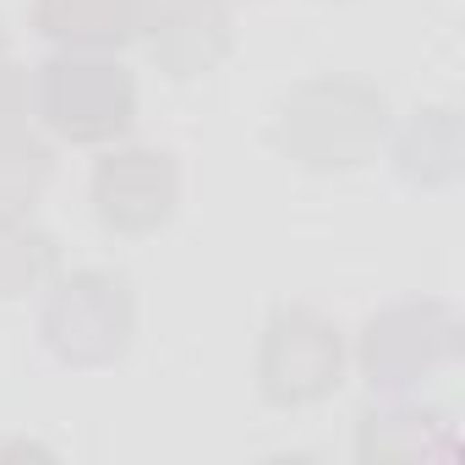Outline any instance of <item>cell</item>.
I'll return each instance as SVG.
<instances>
[{
    "instance_id": "1",
    "label": "cell",
    "mask_w": 465,
    "mask_h": 465,
    "mask_svg": "<svg viewBox=\"0 0 465 465\" xmlns=\"http://www.w3.org/2000/svg\"><path fill=\"white\" fill-rule=\"evenodd\" d=\"M132 77L115 61L66 55L39 72V110L72 143H104L132 121Z\"/></svg>"
},
{
    "instance_id": "2",
    "label": "cell",
    "mask_w": 465,
    "mask_h": 465,
    "mask_svg": "<svg viewBox=\"0 0 465 465\" xmlns=\"http://www.w3.org/2000/svg\"><path fill=\"white\" fill-rule=\"evenodd\" d=\"M383 104L356 83H312L280 115V143L312 164H351L372 148Z\"/></svg>"
},
{
    "instance_id": "3",
    "label": "cell",
    "mask_w": 465,
    "mask_h": 465,
    "mask_svg": "<svg viewBox=\"0 0 465 465\" xmlns=\"http://www.w3.org/2000/svg\"><path fill=\"white\" fill-rule=\"evenodd\" d=\"M45 334L72 361H110L132 334V291L115 274H77L45 307Z\"/></svg>"
},
{
    "instance_id": "4",
    "label": "cell",
    "mask_w": 465,
    "mask_h": 465,
    "mask_svg": "<svg viewBox=\"0 0 465 465\" xmlns=\"http://www.w3.org/2000/svg\"><path fill=\"white\" fill-rule=\"evenodd\" d=\"M340 383V340L312 312H280L263 340V389L280 405H307Z\"/></svg>"
},
{
    "instance_id": "5",
    "label": "cell",
    "mask_w": 465,
    "mask_h": 465,
    "mask_svg": "<svg viewBox=\"0 0 465 465\" xmlns=\"http://www.w3.org/2000/svg\"><path fill=\"white\" fill-rule=\"evenodd\" d=\"M94 203H99L104 224H115V230H132V236L153 230L175 203V164L153 148H126L99 164Z\"/></svg>"
},
{
    "instance_id": "6",
    "label": "cell",
    "mask_w": 465,
    "mask_h": 465,
    "mask_svg": "<svg viewBox=\"0 0 465 465\" xmlns=\"http://www.w3.org/2000/svg\"><path fill=\"white\" fill-rule=\"evenodd\" d=\"M148 28H153V61H164L175 77H192L208 61H219L230 39V23L213 0H159Z\"/></svg>"
},
{
    "instance_id": "7",
    "label": "cell",
    "mask_w": 465,
    "mask_h": 465,
    "mask_svg": "<svg viewBox=\"0 0 465 465\" xmlns=\"http://www.w3.org/2000/svg\"><path fill=\"white\" fill-rule=\"evenodd\" d=\"M159 0H39V28L61 45H121L148 28Z\"/></svg>"
},
{
    "instance_id": "8",
    "label": "cell",
    "mask_w": 465,
    "mask_h": 465,
    "mask_svg": "<svg viewBox=\"0 0 465 465\" xmlns=\"http://www.w3.org/2000/svg\"><path fill=\"white\" fill-rule=\"evenodd\" d=\"M427 361V340H421V312H394L383 323H372L367 334V372L372 383H405L416 378Z\"/></svg>"
},
{
    "instance_id": "9",
    "label": "cell",
    "mask_w": 465,
    "mask_h": 465,
    "mask_svg": "<svg viewBox=\"0 0 465 465\" xmlns=\"http://www.w3.org/2000/svg\"><path fill=\"white\" fill-rule=\"evenodd\" d=\"M50 269V242L28 224H0V296L28 291Z\"/></svg>"
}]
</instances>
